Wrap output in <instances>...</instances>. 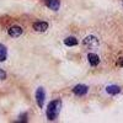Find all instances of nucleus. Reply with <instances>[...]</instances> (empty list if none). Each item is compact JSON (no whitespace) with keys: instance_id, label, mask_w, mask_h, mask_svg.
Here are the masks:
<instances>
[{"instance_id":"7ed1b4c3","label":"nucleus","mask_w":123,"mask_h":123,"mask_svg":"<svg viewBox=\"0 0 123 123\" xmlns=\"http://www.w3.org/2000/svg\"><path fill=\"white\" fill-rule=\"evenodd\" d=\"M87 91H89V87L84 84H79L76 85L74 89H73V92L76 95V96H84L87 94Z\"/></svg>"},{"instance_id":"9d476101","label":"nucleus","mask_w":123,"mask_h":123,"mask_svg":"<svg viewBox=\"0 0 123 123\" xmlns=\"http://www.w3.org/2000/svg\"><path fill=\"white\" fill-rule=\"evenodd\" d=\"M64 44L68 46V47H74V46L78 44V39H76L75 37H73V36L67 37V38L64 39Z\"/></svg>"},{"instance_id":"423d86ee","label":"nucleus","mask_w":123,"mask_h":123,"mask_svg":"<svg viewBox=\"0 0 123 123\" xmlns=\"http://www.w3.org/2000/svg\"><path fill=\"white\" fill-rule=\"evenodd\" d=\"M87 59H89V63L91 67H97L100 64V57L95 53H89Z\"/></svg>"},{"instance_id":"ddd939ff","label":"nucleus","mask_w":123,"mask_h":123,"mask_svg":"<svg viewBox=\"0 0 123 123\" xmlns=\"http://www.w3.org/2000/svg\"><path fill=\"white\" fill-rule=\"evenodd\" d=\"M118 65L123 67V58H119V60H118Z\"/></svg>"},{"instance_id":"9b49d317","label":"nucleus","mask_w":123,"mask_h":123,"mask_svg":"<svg viewBox=\"0 0 123 123\" xmlns=\"http://www.w3.org/2000/svg\"><path fill=\"white\" fill-rule=\"evenodd\" d=\"M7 57V49L4 44H0V62H5Z\"/></svg>"},{"instance_id":"f03ea898","label":"nucleus","mask_w":123,"mask_h":123,"mask_svg":"<svg viewBox=\"0 0 123 123\" xmlns=\"http://www.w3.org/2000/svg\"><path fill=\"white\" fill-rule=\"evenodd\" d=\"M44 100H46V92L43 87H38L36 91V102L39 108H42L44 105Z\"/></svg>"},{"instance_id":"f257e3e1","label":"nucleus","mask_w":123,"mask_h":123,"mask_svg":"<svg viewBox=\"0 0 123 123\" xmlns=\"http://www.w3.org/2000/svg\"><path fill=\"white\" fill-rule=\"evenodd\" d=\"M62 110V101L60 100H54L52 102H49V105L47 107V118L49 121H54L58 115H59V112Z\"/></svg>"},{"instance_id":"f8f14e48","label":"nucleus","mask_w":123,"mask_h":123,"mask_svg":"<svg viewBox=\"0 0 123 123\" xmlns=\"http://www.w3.org/2000/svg\"><path fill=\"white\" fill-rule=\"evenodd\" d=\"M5 78H6V73L3 69H0V80H4Z\"/></svg>"},{"instance_id":"0eeeda50","label":"nucleus","mask_w":123,"mask_h":123,"mask_svg":"<svg viewBox=\"0 0 123 123\" xmlns=\"http://www.w3.org/2000/svg\"><path fill=\"white\" fill-rule=\"evenodd\" d=\"M84 44L85 46H97L98 44V39L95 36H87L84 39Z\"/></svg>"},{"instance_id":"20e7f679","label":"nucleus","mask_w":123,"mask_h":123,"mask_svg":"<svg viewBox=\"0 0 123 123\" xmlns=\"http://www.w3.org/2000/svg\"><path fill=\"white\" fill-rule=\"evenodd\" d=\"M24 32V30L20 27V26H12V27H10L9 31H7V33L10 37H12V38H16V37H20L22 35Z\"/></svg>"},{"instance_id":"39448f33","label":"nucleus","mask_w":123,"mask_h":123,"mask_svg":"<svg viewBox=\"0 0 123 123\" xmlns=\"http://www.w3.org/2000/svg\"><path fill=\"white\" fill-rule=\"evenodd\" d=\"M33 30L37 32H46L48 30V24L44 21H37L33 24Z\"/></svg>"},{"instance_id":"1a4fd4ad","label":"nucleus","mask_w":123,"mask_h":123,"mask_svg":"<svg viewBox=\"0 0 123 123\" xmlns=\"http://www.w3.org/2000/svg\"><path fill=\"white\" fill-rule=\"evenodd\" d=\"M106 91L110 95H118L121 92V87L117 86V85H110V86L106 87Z\"/></svg>"},{"instance_id":"6e6552de","label":"nucleus","mask_w":123,"mask_h":123,"mask_svg":"<svg viewBox=\"0 0 123 123\" xmlns=\"http://www.w3.org/2000/svg\"><path fill=\"white\" fill-rule=\"evenodd\" d=\"M47 6L50 9V10H59V6H60V1L59 0H47Z\"/></svg>"}]
</instances>
